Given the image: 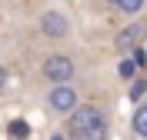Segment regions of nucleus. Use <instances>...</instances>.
Here are the masks:
<instances>
[{
    "mask_svg": "<svg viewBox=\"0 0 147 140\" xmlns=\"http://www.w3.org/2000/svg\"><path fill=\"white\" fill-rule=\"evenodd\" d=\"M130 133L134 137H147V103L137 100L134 113H130Z\"/></svg>",
    "mask_w": 147,
    "mask_h": 140,
    "instance_id": "nucleus-6",
    "label": "nucleus"
},
{
    "mask_svg": "<svg viewBox=\"0 0 147 140\" xmlns=\"http://www.w3.org/2000/svg\"><path fill=\"white\" fill-rule=\"evenodd\" d=\"M40 77H44L47 84H60V80H74L77 77V60L64 50H54V54L44 57V64H40Z\"/></svg>",
    "mask_w": 147,
    "mask_h": 140,
    "instance_id": "nucleus-4",
    "label": "nucleus"
},
{
    "mask_svg": "<svg viewBox=\"0 0 147 140\" xmlns=\"http://www.w3.org/2000/svg\"><path fill=\"white\" fill-rule=\"evenodd\" d=\"M110 130V113L97 103H77L67 113V137L74 140H94Z\"/></svg>",
    "mask_w": 147,
    "mask_h": 140,
    "instance_id": "nucleus-1",
    "label": "nucleus"
},
{
    "mask_svg": "<svg viewBox=\"0 0 147 140\" xmlns=\"http://www.w3.org/2000/svg\"><path fill=\"white\" fill-rule=\"evenodd\" d=\"M114 10H120L124 17H137V13H144V10H147V0H117Z\"/></svg>",
    "mask_w": 147,
    "mask_h": 140,
    "instance_id": "nucleus-8",
    "label": "nucleus"
},
{
    "mask_svg": "<svg viewBox=\"0 0 147 140\" xmlns=\"http://www.w3.org/2000/svg\"><path fill=\"white\" fill-rule=\"evenodd\" d=\"M134 74H137V64H134V60H130L127 54H120V64H117V77H120V80H130Z\"/></svg>",
    "mask_w": 147,
    "mask_h": 140,
    "instance_id": "nucleus-9",
    "label": "nucleus"
},
{
    "mask_svg": "<svg viewBox=\"0 0 147 140\" xmlns=\"http://www.w3.org/2000/svg\"><path fill=\"white\" fill-rule=\"evenodd\" d=\"M127 57L134 60V64H137V70H144V67H147V47H144V44H137V47H134Z\"/></svg>",
    "mask_w": 147,
    "mask_h": 140,
    "instance_id": "nucleus-11",
    "label": "nucleus"
},
{
    "mask_svg": "<svg viewBox=\"0 0 147 140\" xmlns=\"http://www.w3.org/2000/svg\"><path fill=\"white\" fill-rule=\"evenodd\" d=\"M7 137H30V123L24 120V117L10 120V123H7Z\"/></svg>",
    "mask_w": 147,
    "mask_h": 140,
    "instance_id": "nucleus-10",
    "label": "nucleus"
},
{
    "mask_svg": "<svg viewBox=\"0 0 147 140\" xmlns=\"http://www.w3.org/2000/svg\"><path fill=\"white\" fill-rule=\"evenodd\" d=\"M104 3H107V7H114V3H117V0H104Z\"/></svg>",
    "mask_w": 147,
    "mask_h": 140,
    "instance_id": "nucleus-13",
    "label": "nucleus"
},
{
    "mask_svg": "<svg viewBox=\"0 0 147 140\" xmlns=\"http://www.w3.org/2000/svg\"><path fill=\"white\" fill-rule=\"evenodd\" d=\"M144 40H147V17L137 13V17L114 37V50H117V54H130V50H134L137 44H144Z\"/></svg>",
    "mask_w": 147,
    "mask_h": 140,
    "instance_id": "nucleus-5",
    "label": "nucleus"
},
{
    "mask_svg": "<svg viewBox=\"0 0 147 140\" xmlns=\"http://www.w3.org/2000/svg\"><path fill=\"white\" fill-rule=\"evenodd\" d=\"M47 110L54 113V117H67V113L80 103V90L74 87V80H60V84H50V90H47L44 97Z\"/></svg>",
    "mask_w": 147,
    "mask_h": 140,
    "instance_id": "nucleus-2",
    "label": "nucleus"
},
{
    "mask_svg": "<svg viewBox=\"0 0 147 140\" xmlns=\"http://www.w3.org/2000/svg\"><path fill=\"white\" fill-rule=\"evenodd\" d=\"M7 84H10V70H7L3 64H0V93L7 90Z\"/></svg>",
    "mask_w": 147,
    "mask_h": 140,
    "instance_id": "nucleus-12",
    "label": "nucleus"
},
{
    "mask_svg": "<svg viewBox=\"0 0 147 140\" xmlns=\"http://www.w3.org/2000/svg\"><path fill=\"white\" fill-rule=\"evenodd\" d=\"M37 27H40V33H44L50 44H67V40L74 37L70 17H67L64 10H57V7L44 10V13H40V20H37Z\"/></svg>",
    "mask_w": 147,
    "mask_h": 140,
    "instance_id": "nucleus-3",
    "label": "nucleus"
},
{
    "mask_svg": "<svg viewBox=\"0 0 147 140\" xmlns=\"http://www.w3.org/2000/svg\"><path fill=\"white\" fill-rule=\"evenodd\" d=\"M127 84H130V87H127V100H130V103H137V100H144V97H147V77L140 74V70L130 77Z\"/></svg>",
    "mask_w": 147,
    "mask_h": 140,
    "instance_id": "nucleus-7",
    "label": "nucleus"
}]
</instances>
